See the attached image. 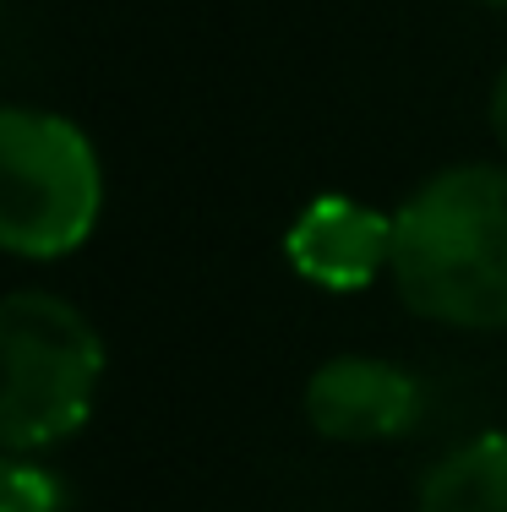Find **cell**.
<instances>
[{
	"label": "cell",
	"mask_w": 507,
	"mask_h": 512,
	"mask_svg": "<svg viewBox=\"0 0 507 512\" xmlns=\"http://www.w3.org/2000/svg\"><path fill=\"white\" fill-rule=\"evenodd\" d=\"M306 420L328 442H393L420 420V382L393 360L338 355L311 371Z\"/></svg>",
	"instance_id": "obj_4"
},
{
	"label": "cell",
	"mask_w": 507,
	"mask_h": 512,
	"mask_svg": "<svg viewBox=\"0 0 507 512\" xmlns=\"http://www.w3.org/2000/svg\"><path fill=\"white\" fill-rule=\"evenodd\" d=\"M284 256L317 289H366L393 262V218L355 197H317L284 235Z\"/></svg>",
	"instance_id": "obj_5"
},
{
	"label": "cell",
	"mask_w": 507,
	"mask_h": 512,
	"mask_svg": "<svg viewBox=\"0 0 507 512\" xmlns=\"http://www.w3.org/2000/svg\"><path fill=\"white\" fill-rule=\"evenodd\" d=\"M104 344L71 300L44 289L0 295V447L33 458L88 425Z\"/></svg>",
	"instance_id": "obj_2"
},
{
	"label": "cell",
	"mask_w": 507,
	"mask_h": 512,
	"mask_svg": "<svg viewBox=\"0 0 507 512\" xmlns=\"http://www.w3.org/2000/svg\"><path fill=\"white\" fill-rule=\"evenodd\" d=\"M104 213V164L88 131L55 109L0 104V251L71 256Z\"/></svg>",
	"instance_id": "obj_3"
},
{
	"label": "cell",
	"mask_w": 507,
	"mask_h": 512,
	"mask_svg": "<svg viewBox=\"0 0 507 512\" xmlns=\"http://www.w3.org/2000/svg\"><path fill=\"white\" fill-rule=\"evenodd\" d=\"M393 289L415 316L507 327V169L453 164L393 213Z\"/></svg>",
	"instance_id": "obj_1"
},
{
	"label": "cell",
	"mask_w": 507,
	"mask_h": 512,
	"mask_svg": "<svg viewBox=\"0 0 507 512\" xmlns=\"http://www.w3.org/2000/svg\"><path fill=\"white\" fill-rule=\"evenodd\" d=\"M415 512H507V431H486L431 463Z\"/></svg>",
	"instance_id": "obj_6"
},
{
	"label": "cell",
	"mask_w": 507,
	"mask_h": 512,
	"mask_svg": "<svg viewBox=\"0 0 507 512\" xmlns=\"http://www.w3.org/2000/svg\"><path fill=\"white\" fill-rule=\"evenodd\" d=\"M491 6H507V0H491Z\"/></svg>",
	"instance_id": "obj_9"
},
{
	"label": "cell",
	"mask_w": 507,
	"mask_h": 512,
	"mask_svg": "<svg viewBox=\"0 0 507 512\" xmlns=\"http://www.w3.org/2000/svg\"><path fill=\"white\" fill-rule=\"evenodd\" d=\"M491 131H497V142L507 153V66L497 71V88H491Z\"/></svg>",
	"instance_id": "obj_8"
},
{
	"label": "cell",
	"mask_w": 507,
	"mask_h": 512,
	"mask_svg": "<svg viewBox=\"0 0 507 512\" xmlns=\"http://www.w3.org/2000/svg\"><path fill=\"white\" fill-rule=\"evenodd\" d=\"M60 507V491L50 480V469L28 458H0V512H55Z\"/></svg>",
	"instance_id": "obj_7"
}]
</instances>
